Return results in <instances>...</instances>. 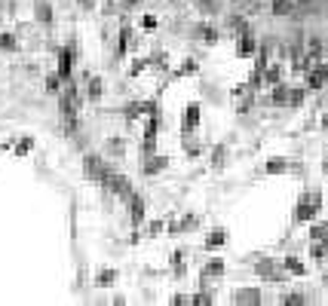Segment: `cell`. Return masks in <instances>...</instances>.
Wrapping results in <instances>:
<instances>
[{"label":"cell","mask_w":328,"mask_h":306,"mask_svg":"<svg viewBox=\"0 0 328 306\" xmlns=\"http://www.w3.org/2000/svg\"><path fill=\"white\" fill-rule=\"evenodd\" d=\"M110 282H117V269H101L95 285H110Z\"/></svg>","instance_id":"10"},{"label":"cell","mask_w":328,"mask_h":306,"mask_svg":"<svg viewBox=\"0 0 328 306\" xmlns=\"http://www.w3.org/2000/svg\"><path fill=\"white\" fill-rule=\"evenodd\" d=\"M108 172V163L105 160H101V156H86V160H83V175L86 178H92V181H101V175H105Z\"/></svg>","instance_id":"3"},{"label":"cell","mask_w":328,"mask_h":306,"mask_svg":"<svg viewBox=\"0 0 328 306\" xmlns=\"http://www.w3.org/2000/svg\"><path fill=\"white\" fill-rule=\"evenodd\" d=\"M267 168H270V172H282V168H285V165H282V160H273V163H270Z\"/></svg>","instance_id":"22"},{"label":"cell","mask_w":328,"mask_h":306,"mask_svg":"<svg viewBox=\"0 0 328 306\" xmlns=\"http://www.w3.org/2000/svg\"><path fill=\"white\" fill-rule=\"evenodd\" d=\"M316 211H319V193H310V196H304V199L298 202V214H295V221H310Z\"/></svg>","instance_id":"2"},{"label":"cell","mask_w":328,"mask_h":306,"mask_svg":"<svg viewBox=\"0 0 328 306\" xmlns=\"http://www.w3.org/2000/svg\"><path fill=\"white\" fill-rule=\"evenodd\" d=\"M126 205H129V221H132V226H141L144 224V199L132 193Z\"/></svg>","instance_id":"5"},{"label":"cell","mask_w":328,"mask_h":306,"mask_svg":"<svg viewBox=\"0 0 328 306\" xmlns=\"http://www.w3.org/2000/svg\"><path fill=\"white\" fill-rule=\"evenodd\" d=\"M285 266L291 269V273H298V276H304V273H307V269H304V264H298L295 257H288V260H285Z\"/></svg>","instance_id":"17"},{"label":"cell","mask_w":328,"mask_h":306,"mask_svg":"<svg viewBox=\"0 0 328 306\" xmlns=\"http://www.w3.org/2000/svg\"><path fill=\"white\" fill-rule=\"evenodd\" d=\"M221 242H224V233H221V230H215L209 239H206V245H209V248H212V245H221Z\"/></svg>","instance_id":"18"},{"label":"cell","mask_w":328,"mask_h":306,"mask_svg":"<svg viewBox=\"0 0 328 306\" xmlns=\"http://www.w3.org/2000/svg\"><path fill=\"white\" fill-rule=\"evenodd\" d=\"M325 282H328V279H325Z\"/></svg>","instance_id":"26"},{"label":"cell","mask_w":328,"mask_h":306,"mask_svg":"<svg viewBox=\"0 0 328 306\" xmlns=\"http://www.w3.org/2000/svg\"><path fill=\"white\" fill-rule=\"evenodd\" d=\"M37 13H40V19H43V21H49V19H52V16H49V6H46V3H37Z\"/></svg>","instance_id":"20"},{"label":"cell","mask_w":328,"mask_h":306,"mask_svg":"<svg viewBox=\"0 0 328 306\" xmlns=\"http://www.w3.org/2000/svg\"><path fill=\"white\" fill-rule=\"evenodd\" d=\"M101 184L108 187V193H114V196H117V199H123V202H129V196L135 193L132 184H129V178H126V175H120V172H114L110 165H108V172L101 175Z\"/></svg>","instance_id":"1"},{"label":"cell","mask_w":328,"mask_h":306,"mask_svg":"<svg viewBox=\"0 0 328 306\" xmlns=\"http://www.w3.org/2000/svg\"><path fill=\"white\" fill-rule=\"evenodd\" d=\"M199 34H202V43H215L218 40V31L215 28H199Z\"/></svg>","instance_id":"16"},{"label":"cell","mask_w":328,"mask_h":306,"mask_svg":"<svg viewBox=\"0 0 328 306\" xmlns=\"http://www.w3.org/2000/svg\"><path fill=\"white\" fill-rule=\"evenodd\" d=\"M71 71H74V49H62L59 52V74L65 83H71Z\"/></svg>","instance_id":"4"},{"label":"cell","mask_w":328,"mask_h":306,"mask_svg":"<svg viewBox=\"0 0 328 306\" xmlns=\"http://www.w3.org/2000/svg\"><path fill=\"white\" fill-rule=\"evenodd\" d=\"M197 6L202 13H218V0H197Z\"/></svg>","instance_id":"12"},{"label":"cell","mask_w":328,"mask_h":306,"mask_svg":"<svg viewBox=\"0 0 328 306\" xmlns=\"http://www.w3.org/2000/svg\"><path fill=\"white\" fill-rule=\"evenodd\" d=\"M328 80V64H322V67H316V71L310 74V89H322V83Z\"/></svg>","instance_id":"8"},{"label":"cell","mask_w":328,"mask_h":306,"mask_svg":"<svg viewBox=\"0 0 328 306\" xmlns=\"http://www.w3.org/2000/svg\"><path fill=\"white\" fill-rule=\"evenodd\" d=\"M325 172H328V165H325Z\"/></svg>","instance_id":"24"},{"label":"cell","mask_w":328,"mask_h":306,"mask_svg":"<svg viewBox=\"0 0 328 306\" xmlns=\"http://www.w3.org/2000/svg\"><path fill=\"white\" fill-rule=\"evenodd\" d=\"M132 3H135V0H132Z\"/></svg>","instance_id":"25"},{"label":"cell","mask_w":328,"mask_h":306,"mask_svg":"<svg viewBox=\"0 0 328 306\" xmlns=\"http://www.w3.org/2000/svg\"><path fill=\"white\" fill-rule=\"evenodd\" d=\"M224 273V264H221V260H212V264L206 266V276H221Z\"/></svg>","instance_id":"15"},{"label":"cell","mask_w":328,"mask_h":306,"mask_svg":"<svg viewBox=\"0 0 328 306\" xmlns=\"http://www.w3.org/2000/svg\"><path fill=\"white\" fill-rule=\"evenodd\" d=\"M288 9H291V0H273V13L276 16H285Z\"/></svg>","instance_id":"11"},{"label":"cell","mask_w":328,"mask_h":306,"mask_svg":"<svg viewBox=\"0 0 328 306\" xmlns=\"http://www.w3.org/2000/svg\"><path fill=\"white\" fill-rule=\"evenodd\" d=\"M255 52V37L252 34H242L240 37V55H252Z\"/></svg>","instance_id":"9"},{"label":"cell","mask_w":328,"mask_h":306,"mask_svg":"<svg viewBox=\"0 0 328 306\" xmlns=\"http://www.w3.org/2000/svg\"><path fill=\"white\" fill-rule=\"evenodd\" d=\"M0 46H3V49H13L16 43H13V37H9V34H3V37H0Z\"/></svg>","instance_id":"21"},{"label":"cell","mask_w":328,"mask_h":306,"mask_svg":"<svg viewBox=\"0 0 328 306\" xmlns=\"http://www.w3.org/2000/svg\"><path fill=\"white\" fill-rule=\"evenodd\" d=\"M282 300H285V303H304L301 294H288V297H282Z\"/></svg>","instance_id":"23"},{"label":"cell","mask_w":328,"mask_h":306,"mask_svg":"<svg viewBox=\"0 0 328 306\" xmlns=\"http://www.w3.org/2000/svg\"><path fill=\"white\" fill-rule=\"evenodd\" d=\"M197 122H199V107L197 104H190L184 110V120H181V126H184V132H194L197 129Z\"/></svg>","instance_id":"6"},{"label":"cell","mask_w":328,"mask_h":306,"mask_svg":"<svg viewBox=\"0 0 328 306\" xmlns=\"http://www.w3.org/2000/svg\"><path fill=\"white\" fill-rule=\"evenodd\" d=\"M129 34H132L129 28H123V31H120V46H117V55L126 52V46H129Z\"/></svg>","instance_id":"13"},{"label":"cell","mask_w":328,"mask_h":306,"mask_svg":"<svg viewBox=\"0 0 328 306\" xmlns=\"http://www.w3.org/2000/svg\"><path fill=\"white\" fill-rule=\"evenodd\" d=\"M59 86H62V77L55 74V77H49V80H46V92L55 95V92H59Z\"/></svg>","instance_id":"14"},{"label":"cell","mask_w":328,"mask_h":306,"mask_svg":"<svg viewBox=\"0 0 328 306\" xmlns=\"http://www.w3.org/2000/svg\"><path fill=\"white\" fill-rule=\"evenodd\" d=\"M163 165H166V160H160V156H156V160H151V165L144 168V172H151V175H153V172H160Z\"/></svg>","instance_id":"19"},{"label":"cell","mask_w":328,"mask_h":306,"mask_svg":"<svg viewBox=\"0 0 328 306\" xmlns=\"http://www.w3.org/2000/svg\"><path fill=\"white\" fill-rule=\"evenodd\" d=\"M86 95H89V101H98L101 98V80H98V77H89L86 74Z\"/></svg>","instance_id":"7"}]
</instances>
